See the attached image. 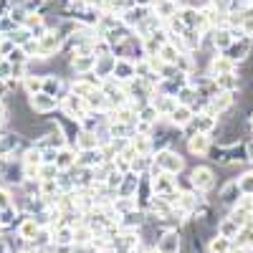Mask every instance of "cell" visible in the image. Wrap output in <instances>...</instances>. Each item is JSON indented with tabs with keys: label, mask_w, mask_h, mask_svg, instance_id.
Listing matches in <instances>:
<instances>
[{
	"label": "cell",
	"mask_w": 253,
	"mask_h": 253,
	"mask_svg": "<svg viewBox=\"0 0 253 253\" xmlns=\"http://www.w3.org/2000/svg\"><path fill=\"white\" fill-rule=\"evenodd\" d=\"M175 238H177V233H167V236L160 241V248H162V253H175V251H177V243H175Z\"/></svg>",
	"instance_id": "6da1fadb"
},
{
	"label": "cell",
	"mask_w": 253,
	"mask_h": 253,
	"mask_svg": "<svg viewBox=\"0 0 253 253\" xmlns=\"http://www.w3.org/2000/svg\"><path fill=\"white\" fill-rule=\"evenodd\" d=\"M193 177H195V185H203V187H208V185H210V170H205V167L195 170V172H193Z\"/></svg>",
	"instance_id": "7a4b0ae2"
},
{
	"label": "cell",
	"mask_w": 253,
	"mask_h": 253,
	"mask_svg": "<svg viewBox=\"0 0 253 253\" xmlns=\"http://www.w3.org/2000/svg\"><path fill=\"white\" fill-rule=\"evenodd\" d=\"M187 114H190V112H187V109H180V112H177V109H175V124H185V122H187V119H190V117H187Z\"/></svg>",
	"instance_id": "3957f363"
}]
</instances>
